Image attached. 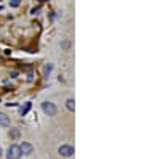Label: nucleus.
<instances>
[{
    "label": "nucleus",
    "instance_id": "obj_1",
    "mask_svg": "<svg viewBox=\"0 0 160 159\" xmlns=\"http://www.w3.org/2000/svg\"><path fill=\"white\" fill-rule=\"evenodd\" d=\"M22 154H21V150H19V145H11L8 148V153H7V157L8 159H19Z\"/></svg>",
    "mask_w": 160,
    "mask_h": 159
},
{
    "label": "nucleus",
    "instance_id": "obj_2",
    "mask_svg": "<svg viewBox=\"0 0 160 159\" xmlns=\"http://www.w3.org/2000/svg\"><path fill=\"white\" fill-rule=\"evenodd\" d=\"M42 109H43V113L47 116H55L56 114V106L53 104V103H48V101L42 103Z\"/></svg>",
    "mask_w": 160,
    "mask_h": 159
},
{
    "label": "nucleus",
    "instance_id": "obj_3",
    "mask_svg": "<svg viewBox=\"0 0 160 159\" xmlns=\"http://www.w3.org/2000/svg\"><path fill=\"white\" fill-rule=\"evenodd\" d=\"M58 153H59L62 157H69V156L74 154V148L71 146V145H62V146H59Z\"/></svg>",
    "mask_w": 160,
    "mask_h": 159
},
{
    "label": "nucleus",
    "instance_id": "obj_4",
    "mask_svg": "<svg viewBox=\"0 0 160 159\" xmlns=\"http://www.w3.org/2000/svg\"><path fill=\"white\" fill-rule=\"evenodd\" d=\"M19 150H21V154H24V156H28V154H31L32 153V145L31 143H28V141H24L21 146H19Z\"/></svg>",
    "mask_w": 160,
    "mask_h": 159
},
{
    "label": "nucleus",
    "instance_id": "obj_5",
    "mask_svg": "<svg viewBox=\"0 0 160 159\" xmlns=\"http://www.w3.org/2000/svg\"><path fill=\"white\" fill-rule=\"evenodd\" d=\"M8 125H10V117L0 113V127H8Z\"/></svg>",
    "mask_w": 160,
    "mask_h": 159
},
{
    "label": "nucleus",
    "instance_id": "obj_6",
    "mask_svg": "<svg viewBox=\"0 0 160 159\" xmlns=\"http://www.w3.org/2000/svg\"><path fill=\"white\" fill-rule=\"evenodd\" d=\"M31 106H32L31 103H24V104L21 106V108H19V114H21V116H26V114L29 113V109H31Z\"/></svg>",
    "mask_w": 160,
    "mask_h": 159
},
{
    "label": "nucleus",
    "instance_id": "obj_7",
    "mask_svg": "<svg viewBox=\"0 0 160 159\" xmlns=\"http://www.w3.org/2000/svg\"><path fill=\"white\" fill-rule=\"evenodd\" d=\"M66 106H68V109H69V111H74V109H75V104H74V100H72V98L66 101Z\"/></svg>",
    "mask_w": 160,
    "mask_h": 159
},
{
    "label": "nucleus",
    "instance_id": "obj_8",
    "mask_svg": "<svg viewBox=\"0 0 160 159\" xmlns=\"http://www.w3.org/2000/svg\"><path fill=\"white\" fill-rule=\"evenodd\" d=\"M19 5H21V0H11V2H10V7H13V8H16Z\"/></svg>",
    "mask_w": 160,
    "mask_h": 159
},
{
    "label": "nucleus",
    "instance_id": "obj_9",
    "mask_svg": "<svg viewBox=\"0 0 160 159\" xmlns=\"http://www.w3.org/2000/svg\"><path fill=\"white\" fill-rule=\"evenodd\" d=\"M18 135H19V130H16V129H15V130H11V137H13V138H16Z\"/></svg>",
    "mask_w": 160,
    "mask_h": 159
},
{
    "label": "nucleus",
    "instance_id": "obj_10",
    "mask_svg": "<svg viewBox=\"0 0 160 159\" xmlns=\"http://www.w3.org/2000/svg\"><path fill=\"white\" fill-rule=\"evenodd\" d=\"M50 71H51V66H47V68H45V72H47V74H48V72H50Z\"/></svg>",
    "mask_w": 160,
    "mask_h": 159
},
{
    "label": "nucleus",
    "instance_id": "obj_11",
    "mask_svg": "<svg viewBox=\"0 0 160 159\" xmlns=\"http://www.w3.org/2000/svg\"><path fill=\"white\" fill-rule=\"evenodd\" d=\"M0 156H2V148H0Z\"/></svg>",
    "mask_w": 160,
    "mask_h": 159
},
{
    "label": "nucleus",
    "instance_id": "obj_12",
    "mask_svg": "<svg viewBox=\"0 0 160 159\" xmlns=\"http://www.w3.org/2000/svg\"><path fill=\"white\" fill-rule=\"evenodd\" d=\"M40 2H47V0H40Z\"/></svg>",
    "mask_w": 160,
    "mask_h": 159
},
{
    "label": "nucleus",
    "instance_id": "obj_13",
    "mask_svg": "<svg viewBox=\"0 0 160 159\" xmlns=\"http://www.w3.org/2000/svg\"><path fill=\"white\" fill-rule=\"evenodd\" d=\"M0 10H2V7H0Z\"/></svg>",
    "mask_w": 160,
    "mask_h": 159
}]
</instances>
